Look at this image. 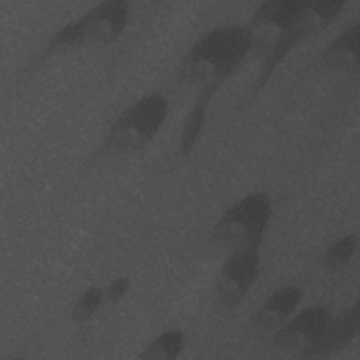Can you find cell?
I'll return each mask as SVG.
<instances>
[{
  "label": "cell",
  "mask_w": 360,
  "mask_h": 360,
  "mask_svg": "<svg viewBox=\"0 0 360 360\" xmlns=\"http://www.w3.org/2000/svg\"><path fill=\"white\" fill-rule=\"evenodd\" d=\"M250 51L252 42L246 25L226 24L208 31L184 53L177 68V80L197 86L198 94L183 122L179 158L184 159L191 153L215 94Z\"/></svg>",
  "instance_id": "cell-1"
},
{
  "label": "cell",
  "mask_w": 360,
  "mask_h": 360,
  "mask_svg": "<svg viewBox=\"0 0 360 360\" xmlns=\"http://www.w3.org/2000/svg\"><path fill=\"white\" fill-rule=\"evenodd\" d=\"M169 115V101L162 93H148L125 107L111 122L96 159H117L148 146Z\"/></svg>",
  "instance_id": "cell-2"
},
{
  "label": "cell",
  "mask_w": 360,
  "mask_h": 360,
  "mask_svg": "<svg viewBox=\"0 0 360 360\" xmlns=\"http://www.w3.org/2000/svg\"><path fill=\"white\" fill-rule=\"evenodd\" d=\"M273 212V200L264 191H253L228 207L214 224L211 242L222 248H260Z\"/></svg>",
  "instance_id": "cell-3"
},
{
  "label": "cell",
  "mask_w": 360,
  "mask_h": 360,
  "mask_svg": "<svg viewBox=\"0 0 360 360\" xmlns=\"http://www.w3.org/2000/svg\"><path fill=\"white\" fill-rule=\"evenodd\" d=\"M346 6L347 1H307L305 11L297 27L264 52L257 76L250 86V98H255L266 87L278 65L298 45V42L311 38L329 27Z\"/></svg>",
  "instance_id": "cell-4"
},
{
  "label": "cell",
  "mask_w": 360,
  "mask_h": 360,
  "mask_svg": "<svg viewBox=\"0 0 360 360\" xmlns=\"http://www.w3.org/2000/svg\"><path fill=\"white\" fill-rule=\"evenodd\" d=\"M332 318L330 311L319 304L308 305L294 312L281 326L274 330L271 345L276 350L307 359Z\"/></svg>",
  "instance_id": "cell-5"
},
{
  "label": "cell",
  "mask_w": 360,
  "mask_h": 360,
  "mask_svg": "<svg viewBox=\"0 0 360 360\" xmlns=\"http://www.w3.org/2000/svg\"><path fill=\"white\" fill-rule=\"evenodd\" d=\"M260 248L242 246L232 249L221 267L217 283V302L222 309L238 307L252 290L260 267Z\"/></svg>",
  "instance_id": "cell-6"
},
{
  "label": "cell",
  "mask_w": 360,
  "mask_h": 360,
  "mask_svg": "<svg viewBox=\"0 0 360 360\" xmlns=\"http://www.w3.org/2000/svg\"><path fill=\"white\" fill-rule=\"evenodd\" d=\"M307 7V1L270 0L262 3L253 13L246 28L250 35L252 49L264 52L297 27Z\"/></svg>",
  "instance_id": "cell-7"
},
{
  "label": "cell",
  "mask_w": 360,
  "mask_h": 360,
  "mask_svg": "<svg viewBox=\"0 0 360 360\" xmlns=\"http://www.w3.org/2000/svg\"><path fill=\"white\" fill-rule=\"evenodd\" d=\"M90 44L108 45L124 32L131 18V4L124 0H107L86 11Z\"/></svg>",
  "instance_id": "cell-8"
},
{
  "label": "cell",
  "mask_w": 360,
  "mask_h": 360,
  "mask_svg": "<svg viewBox=\"0 0 360 360\" xmlns=\"http://www.w3.org/2000/svg\"><path fill=\"white\" fill-rule=\"evenodd\" d=\"M360 328V304L354 301L352 305L332 315L323 333L308 353L307 359H329L342 352L359 333Z\"/></svg>",
  "instance_id": "cell-9"
},
{
  "label": "cell",
  "mask_w": 360,
  "mask_h": 360,
  "mask_svg": "<svg viewBox=\"0 0 360 360\" xmlns=\"http://www.w3.org/2000/svg\"><path fill=\"white\" fill-rule=\"evenodd\" d=\"M302 298V290L297 285H284L273 291L255 315V326L259 330L270 332L281 326L297 309Z\"/></svg>",
  "instance_id": "cell-10"
},
{
  "label": "cell",
  "mask_w": 360,
  "mask_h": 360,
  "mask_svg": "<svg viewBox=\"0 0 360 360\" xmlns=\"http://www.w3.org/2000/svg\"><path fill=\"white\" fill-rule=\"evenodd\" d=\"M359 42L360 22L354 21L347 25L332 42L325 48L318 59L321 69H345L357 72L359 68Z\"/></svg>",
  "instance_id": "cell-11"
},
{
  "label": "cell",
  "mask_w": 360,
  "mask_h": 360,
  "mask_svg": "<svg viewBox=\"0 0 360 360\" xmlns=\"http://www.w3.org/2000/svg\"><path fill=\"white\" fill-rule=\"evenodd\" d=\"M87 42H89V38H87V15L84 13L82 17L65 24L58 31H55L52 34V37L48 39L45 48L38 53L35 60H32L24 69V73L31 75L32 72L38 70L42 65H45L55 55H58V53H60L66 49L75 48L77 45L87 44Z\"/></svg>",
  "instance_id": "cell-12"
},
{
  "label": "cell",
  "mask_w": 360,
  "mask_h": 360,
  "mask_svg": "<svg viewBox=\"0 0 360 360\" xmlns=\"http://www.w3.org/2000/svg\"><path fill=\"white\" fill-rule=\"evenodd\" d=\"M187 336L179 328H169L156 335L142 350L139 359L146 360H176L184 346Z\"/></svg>",
  "instance_id": "cell-13"
},
{
  "label": "cell",
  "mask_w": 360,
  "mask_h": 360,
  "mask_svg": "<svg viewBox=\"0 0 360 360\" xmlns=\"http://www.w3.org/2000/svg\"><path fill=\"white\" fill-rule=\"evenodd\" d=\"M357 250V236L353 233L343 235L333 240L325 250L322 256V263L325 269L330 271L342 270L353 259Z\"/></svg>",
  "instance_id": "cell-14"
},
{
  "label": "cell",
  "mask_w": 360,
  "mask_h": 360,
  "mask_svg": "<svg viewBox=\"0 0 360 360\" xmlns=\"http://www.w3.org/2000/svg\"><path fill=\"white\" fill-rule=\"evenodd\" d=\"M105 301V292L104 288L91 285L87 287L75 301L72 309H70V318L75 323L82 325L89 322L96 312L100 309L101 304Z\"/></svg>",
  "instance_id": "cell-15"
},
{
  "label": "cell",
  "mask_w": 360,
  "mask_h": 360,
  "mask_svg": "<svg viewBox=\"0 0 360 360\" xmlns=\"http://www.w3.org/2000/svg\"><path fill=\"white\" fill-rule=\"evenodd\" d=\"M131 283H132V280H131L128 276H120V277L114 278V280L104 288L105 301H107V302H112V304L121 301V300L125 297V294L129 291Z\"/></svg>",
  "instance_id": "cell-16"
}]
</instances>
